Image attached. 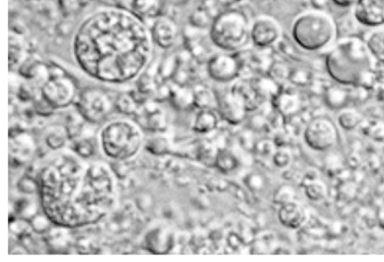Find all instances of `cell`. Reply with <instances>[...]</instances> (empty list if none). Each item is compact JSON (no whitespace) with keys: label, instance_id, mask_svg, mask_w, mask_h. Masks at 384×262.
<instances>
[{"label":"cell","instance_id":"obj_1","mask_svg":"<svg viewBox=\"0 0 384 262\" xmlns=\"http://www.w3.org/2000/svg\"><path fill=\"white\" fill-rule=\"evenodd\" d=\"M44 213L62 228L89 226L107 217L116 204L112 173L100 164L85 165L62 154L40 172Z\"/></svg>","mask_w":384,"mask_h":262},{"label":"cell","instance_id":"obj_2","mask_svg":"<svg viewBox=\"0 0 384 262\" xmlns=\"http://www.w3.org/2000/svg\"><path fill=\"white\" fill-rule=\"evenodd\" d=\"M74 54L92 76L109 82L134 78L151 52L144 25L128 12L103 9L81 23L74 38Z\"/></svg>","mask_w":384,"mask_h":262},{"label":"cell","instance_id":"obj_3","mask_svg":"<svg viewBox=\"0 0 384 262\" xmlns=\"http://www.w3.org/2000/svg\"><path fill=\"white\" fill-rule=\"evenodd\" d=\"M366 42L350 38L341 40L326 57V68L334 81L344 85H355L366 76L373 64Z\"/></svg>","mask_w":384,"mask_h":262},{"label":"cell","instance_id":"obj_4","mask_svg":"<svg viewBox=\"0 0 384 262\" xmlns=\"http://www.w3.org/2000/svg\"><path fill=\"white\" fill-rule=\"evenodd\" d=\"M291 33L294 42L306 52H318L335 38L337 26L332 18L319 10H307L293 19Z\"/></svg>","mask_w":384,"mask_h":262},{"label":"cell","instance_id":"obj_5","mask_svg":"<svg viewBox=\"0 0 384 262\" xmlns=\"http://www.w3.org/2000/svg\"><path fill=\"white\" fill-rule=\"evenodd\" d=\"M250 25L251 21L241 11L232 9L222 12L210 27V40L222 51H238L250 41Z\"/></svg>","mask_w":384,"mask_h":262},{"label":"cell","instance_id":"obj_6","mask_svg":"<svg viewBox=\"0 0 384 262\" xmlns=\"http://www.w3.org/2000/svg\"><path fill=\"white\" fill-rule=\"evenodd\" d=\"M101 142L107 156L117 161H127L137 154L142 144V135L130 122L110 123L101 133Z\"/></svg>","mask_w":384,"mask_h":262},{"label":"cell","instance_id":"obj_7","mask_svg":"<svg viewBox=\"0 0 384 262\" xmlns=\"http://www.w3.org/2000/svg\"><path fill=\"white\" fill-rule=\"evenodd\" d=\"M104 232L117 239H129L139 232L142 220L139 212L132 205L114 209L103 222Z\"/></svg>","mask_w":384,"mask_h":262},{"label":"cell","instance_id":"obj_8","mask_svg":"<svg viewBox=\"0 0 384 262\" xmlns=\"http://www.w3.org/2000/svg\"><path fill=\"white\" fill-rule=\"evenodd\" d=\"M306 144L316 152H326L336 144L337 131L333 123L325 118L309 123L304 131Z\"/></svg>","mask_w":384,"mask_h":262},{"label":"cell","instance_id":"obj_9","mask_svg":"<svg viewBox=\"0 0 384 262\" xmlns=\"http://www.w3.org/2000/svg\"><path fill=\"white\" fill-rule=\"evenodd\" d=\"M282 31L279 23L268 16H260L251 21L250 42L257 47L266 48L277 44Z\"/></svg>","mask_w":384,"mask_h":262},{"label":"cell","instance_id":"obj_10","mask_svg":"<svg viewBox=\"0 0 384 262\" xmlns=\"http://www.w3.org/2000/svg\"><path fill=\"white\" fill-rule=\"evenodd\" d=\"M240 71L239 60L228 53L214 55L207 64L209 76L219 83H229L237 79Z\"/></svg>","mask_w":384,"mask_h":262},{"label":"cell","instance_id":"obj_11","mask_svg":"<svg viewBox=\"0 0 384 262\" xmlns=\"http://www.w3.org/2000/svg\"><path fill=\"white\" fill-rule=\"evenodd\" d=\"M353 8L355 20L363 26L373 29L384 26V0H357Z\"/></svg>","mask_w":384,"mask_h":262},{"label":"cell","instance_id":"obj_12","mask_svg":"<svg viewBox=\"0 0 384 262\" xmlns=\"http://www.w3.org/2000/svg\"><path fill=\"white\" fill-rule=\"evenodd\" d=\"M80 115L86 120L98 123L106 116L109 105L107 98L95 91L84 92L78 102Z\"/></svg>","mask_w":384,"mask_h":262},{"label":"cell","instance_id":"obj_13","mask_svg":"<svg viewBox=\"0 0 384 262\" xmlns=\"http://www.w3.org/2000/svg\"><path fill=\"white\" fill-rule=\"evenodd\" d=\"M42 95L54 108L69 105L72 101V85L64 79H53L43 86Z\"/></svg>","mask_w":384,"mask_h":262},{"label":"cell","instance_id":"obj_14","mask_svg":"<svg viewBox=\"0 0 384 262\" xmlns=\"http://www.w3.org/2000/svg\"><path fill=\"white\" fill-rule=\"evenodd\" d=\"M218 106L221 118L231 124H239L245 117L247 109L242 99L233 91L222 96Z\"/></svg>","mask_w":384,"mask_h":262},{"label":"cell","instance_id":"obj_15","mask_svg":"<svg viewBox=\"0 0 384 262\" xmlns=\"http://www.w3.org/2000/svg\"><path fill=\"white\" fill-rule=\"evenodd\" d=\"M307 218L306 209L293 201L281 205L279 212V220L282 226L291 229L301 228Z\"/></svg>","mask_w":384,"mask_h":262},{"label":"cell","instance_id":"obj_16","mask_svg":"<svg viewBox=\"0 0 384 262\" xmlns=\"http://www.w3.org/2000/svg\"><path fill=\"white\" fill-rule=\"evenodd\" d=\"M138 117L142 126L153 132H161L166 127V120L162 110L154 105H146L139 109Z\"/></svg>","mask_w":384,"mask_h":262},{"label":"cell","instance_id":"obj_17","mask_svg":"<svg viewBox=\"0 0 384 262\" xmlns=\"http://www.w3.org/2000/svg\"><path fill=\"white\" fill-rule=\"evenodd\" d=\"M153 36L161 47H170L177 40L176 25L168 18H159L154 24Z\"/></svg>","mask_w":384,"mask_h":262},{"label":"cell","instance_id":"obj_18","mask_svg":"<svg viewBox=\"0 0 384 262\" xmlns=\"http://www.w3.org/2000/svg\"><path fill=\"white\" fill-rule=\"evenodd\" d=\"M144 243L149 251L164 254L168 251L171 245V237L165 229L156 228L146 234Z\"/></svg>","mask_w":384,"mask_h":262},{"label":"cell","instance_id":"obj_19","mask_svg":"<svg viewBox=\"0 0 384 262\" xmlns=\"http://www.w3.org/2000/svg\"><path fill=\"white\" fill-rule=\"evenodd\" d=\"M217 123L218 118L213 110L202 109L194 118L192 129L197 133L205 134L214 130Z\"/></svg>","mask_w":384,"mask_h":262},{"label":"cell","instance_id":"obj_20","mask_svg":"<svg viewBox=\"0 0 384 262\" xmlns=\"http://www.w3.org/2000/svg\"><path fill=\"white\" fill-rule=\"evenodd\" d=\"M366 44L374 59L384 62V26L373 29L368 34Z\"/></svg>","mask_w":384,"mask_h":262},{"label":"cell","instance_id":"obj_21","mask_svg":"<svg viewBox=\"0 0 384 262\" xmlns=\"http://www.w3.org/2000/svg\"><path fill=\"white\" fill-rule=\"evenodd\" d=\"M67 137L69 136L66 129L60 127H53L47 130L45 142L49 147L58 149L65 145Z\"/></svg>","mask_w":384,"mask_h":262},{"label":"cell","instance_id":"obj_22","mask_svg":"<svg viewBox=\"0 0 384 262\" xmlns=\"http://www.w3.org/2000/svg\"><path fill=\"white\" fill-rule=\"evenodd\" d=\"M74 241V246L78 249V251L86 254L96 253L100 247V241H99L98 237L92 234L78 236Z\"/></svg>","mask_w":384,"mask_h":262},{"label":"cell","instance_id":"obj_23","mask_svg":"<svg viewBox=\"0 0 384 262\" xmlns=\"http://www.w3.org/2000/svg\"><path fill=\"white\" fill-rule=\"evenodd\" d=\"M46 242L47 245L56 249L67 248L71 243L66 232L63 229H55L47 232Z\"/></svg>","mask_w":384,"mask_h":262},{"label":"cell","instance_id":"obj_24","mask_svg":"<svg viewBox=\"0 0 384 262\" xmlns=\"http://www.w3.org/2000/svg\"><path fill=\"white\" fill-rule=\"evenodd\" d=\"M216 166L221 171L228 173L236 169L238 166V160L235 155L228 151L219 152Z\"/></svg>","mask_w":384,"mask_h":262},{"label":"cell","instance_id":"obj_25","mask_svg":"<svg viewBox=\"0 0 384 262\" xmlns=\"http://www.w3.org/2000/svg\"><path fill=\"white\" fill-rule=\"evenodd\" d=\"M141 99L135 98L130 95H122L117 101V108L123 114L132 115L139 110Z\"/></svg>","mask_w":384,"mask_h":262},{"label":"cell","instance_id":"obj_26","mask_svg":"<svg viewBox=\"0 0 384 262\" xmlns=\"http://www.w3.org/2000/svg\"><path fill=\"white\" fill-rule=\"evenodd\" d=\"M134 6L141 15L154 17L160 9V2L159 0H134Z\"/></svg>","mask_w":384,"mask_h":262},{"label":"cell","instance_id":"obj_27","mask_svg":"<svg viewBox=\"0 0 384 262\" xmlns=\"http://www.w3.org/2000/svg\"><path fill=\"white\" fill-rule=\"evenodd\" d=\"M361 120V115L354 110H344L338 118L340 127L346 130L355 129L360 124Z\"/></svg>","mask_w":384,"mask_h":262},{"label":"cell","instance_id":"obj_28","mask_svg":"<svg viewBox=\"0 0 384 262\" xmlns=\"http://www.w3.org/2000/svg\"><path fill=\"white\" fill-rule=\"evenodd\" d=\"M219 152L211 144H203L198 151L197 157L203 164L210 166H216Z\"/></svg>","mask_w":384,"mask_h":262},{"label":"cell","instance_id":"obj_29","mask_svg":"<svg viewBox=\"0 0 384 262\" xmlns=\"http://www.w3.org/2000/svg\"><path fill=\"white\" fill-rule=\"evenodd\" d=\"M326 194V187L320 181H313L306 186V195L310 200L315 202L322 200Z\"/></svg>","mask_w":384,"mask_h":262},{"label":"cell","instance_id":"obj_30","mask_svg":"<svg viewBox=\"0 0 384 262\" xmlns=\"http://www.w3.org/2000/svg\"><path fill=\"white\" fill-rule=\"evenodd\" d=\"M147 148L154 154L163 155L169 151L170 144L164 137L157 136L148 142Z\"/></svg>","mask_w":384,"mask_h":262},{"label":"cell","instance_id":"obj_31","mask_svg":"<svg viewBox=\"0 0 384 262\" xmlns=\"http://www.w3.org/2000/svg\"><path fill=\"white\" fill-rule=\"evenodd\" d=\"M173 99H175L177 106L183 109L194 105V93L188 90L181 89L178 91L173 96Z\"/></svg>","mask_w":384,"mask_h":262},{"label":"cell","instance_id":"obj_32","mask_svg":"<svg viewBox=\"0 0 384 262\" xmlns=\"http://www.w3.org/2000/svg\"><path fill=\"white\" fill-rule=\"evenodd\" d=\"M74 151L82 158H90L95 153V147L91 141L83 139L74 144Z\"/></svg>","mask_w":384,"mask_h":262},{"label":"cell","instance_id":"obj_33","mask_svg":"<svg viewBox=\"0 0 384 262\" xmlns=\"http://www.w3.org/2000/svg\"><path fill=\"white\" fill-rule=\"evenodd\" d=\"M18 190L26 194H33L37 190V183L32 176L27 174L26 176L22 178L18 183Z\"/></svg>","mask_w":384,"mask_h":262},{"label":"cell","instance_id":"obj_34","mask_svg":"<svg viewBox=\"0 0 384 262\" xmlns=\"http://www.w3.org/2000/svg\"><path fill=\"white\" fill-rule=\"evenodd\" d=\"M12 232L19 238L26 239L30 234L32 227L30 224L25 221L15 222L11 227Z\"/></svg>","mask_w":384,"mask_h":262},{"label":"cell","instance_id":"obj_35","mask_svg":"<svg viewBox=\"0 0 384 262\" xmlns=\"http://www.w3.org/2000/svg\"><path fill=\"white\" fill-rule=\"evenodd\" d=\"M194 105L202 109L209 108L213 101V96L208 91L194 93Z\"/></svg>","mask_w":384,"mask_h":262},{"label":"cell","instance_id":"obj_36","mask_svg":"<svg viewBox=\"0 0 384 262\" xmlns=\"http://www.w3.org/2000/svg\"><path fill=\"white\" fill-rule=\"evenodd\" d=\"M34 106L37 113L41 115H51L54 109V108L46 101L42 94L39 98H36Z\"/></svg>","mask_w":384,"mask_h":262},{"label":"cell","instance_id":"obj_37","mask_svg":"<svg viewBox=\"0 0 384 262\" xmlns=\"http://www.w3.org/2000/svg\"><path fill=\"white\" fill-rule=\"evenodd\" d=\"M274 161L277 166L283 169L290 165L291 161V155L284 149L277 152L274 156Z\"/></svg>","mask_w":384,"mask_h":262},{"label":"cell","instance_id":"obj_38","mask_svg":"<svg viewBox=\"0 0 384 262\" xmlns=\"http://www.w3.org/2000/svg\"><path fill=\"white\" fill-rule=\"evenodd\" d=\"M47 219L41 216L35 217L32 222L33 228L39 233L47 232L49 227Z\"/></svg>","mask_w":384,"mask_h":262},{"label":"cell","instance_id":"obj_39","mask_svg":"<svg viewBox=\"0 0 384 262\" xmlns=\"http://www.w3.org/2000/svg\"><path fill=\"white\" fill-rule=\"evenodd\" d=\"M357 0H332L334 5L340 8L353 7Z\"/></svg>","mask_w":384,"mask_h":262},{"label":"cell","instance_id":"obj_40","mask_svg":"<svg viewBox=\"0 0 384 262\" xmlns=\"http://www.w3.org/2000/svg\"><path fill=\"white\" fill-rule=\"evenodd\" d=\"M169 1L172 3H175V4H182L187 1V0H169Z\"/></svg>","mask_w":384,"mask_h":262}]
</instances>
